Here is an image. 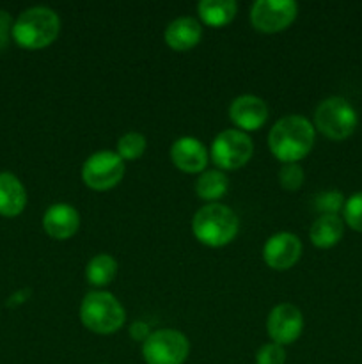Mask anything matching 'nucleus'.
<instances>
[{
  "instance_id": "nucleus-15",
  "label": "nucleus",
  "mask_w": 362,
  "mask_h": 364,
  "mask_svg": "<svg viewBox=\"0 0 362 364\" xmlns=\"http://www.w3.org/2000/svg\"><path fill=\"white\" fill-rule=\"evenodd\" d=\"M202 38V25L194 16L174 18L163 32V39L172 50H190L199 45Z\"/></svg>"
},
{
  "instance_id": "nucleus-27",
  "label": "nucleus",
  "mask_w": 362,
  "mask_h": 364,
  "mask_svg": "<svg viewBox=\"0 0 362 364\" xmlns=\"http://www.w3.org/2000/svg\"><path fill=\"white\" fill-rule=\"evenodd\" d=\"M9 28H13L9 14H7L6 11H0V46L6 45L7 31H9Z\"/></svg>"
},
{
  "instance_id": "nucleus-22",
  "label": "nucleus",
  "mask_w": 362,
  "mask_h": 364,
  "mask_svg": "<svg viewBox=\"0 0 362 364\" xmlns=\"http://www.w3.org/2000/svg\"><path fill=\"white\" fill-rule=\"evenodd\" d=\"M314 208L319 215H337L344 208V196L339 191L322 192L314 198Z\"/></svg>"
},
{
  "instance_id": "nucleus-9",
  "label": "nucleus",
  "mask_w": 362,
  "mask_h": 364,
  "mask_svg": "<svg viewBox=\"0 0 362 364\" xmlns=\"http://www.w3.org/2000/svg\"><path fill=\"white\" fill-rule=\"evenodd\" d=\"M298 4L293 0H256L251 7V23L259 32L273 34L295 21Z\"/></svg>"
},
{
  "instance_id": "nucleus-25",
  "label": "nucleus",
  "mask_w": 362,
  "mask_h": 364,
  "mask_svg": "<svg viewBox=\"0 0 362 364\" xmlns=\"http://www.w3.org/2000/svg\"><path fill=\"white\" fill-rule=\"evenodd\" d=\"M286 363V350L279 343H265L256 352V364H284Z\"/></svg>"
},
{
  "instance_id": "nucleus-11",
  "label": "nucleus",
  "mask_w": 362,
  "mask_h": 364,
  "mask_svg": "<svg viewBox=\"0 0 362 364\" xmlns=\"http://www.w3.org/2000/svg\"><path fill=\"white\" fill-rule=\"evenodd\" d=\"M302 242L290 231L272 235L263 245V259L273 270H287L300 259Z\"/></svg>"
},
{
  "instance_id": "nucleus-3",
  "label": "nucleus",
  "mask_w": 362,
  "mask_h": 364,
  "mask_svg": "<svg viewBox=\"0 0 362 364\" xmlns=\"http://www.w3.org/2000/svg\"><path fill=\"white\" fill-rule=\"evenodd\" d=\"M240 230V220L233 208L222 203H208L197 210L192 219V233L201 244L222 247L234 240Z\"/></svg>"
},
{
  "instance_id": "nucleus-21",
  "label": "nucleus",
  "mask_w": 362,
  "mask_h": 364,
  "mask_svg": "<svg viewBox=\"0 0 362 364\" xmlns=\"http://www.w3.org/2000/svg\"><path fill=\"white\" fill-rule=\"evenodd\" d=\"M146 146L148 141L141 132H126L117 141V155L123 160H137L144 155Z\"/></svg>"
},
{
  "instance_id": "nucleus-2",
  "label": "nucleus",
  "mask_w": 362,
  "mask_h": 364,
  "mask_svg": "<svg viewBox=\"0 0 362 364\" xmlns=\"http://www.w3.org/2000/svg\"><path fill=\"white\" fill-rule=\"evenodd\" d=\"M59 32V14L46 6H34L25 9L11 28V34L18 46L27 50H39L52 45Z\"/></svg>"
},
{
  "instance_id": "nucleus-18",
  "label": "nucleus",
  "mask_w": 362,
  "mask_h": 364,
  "mask_svg": "<svg viewBox=\"0 0 362 364\" xmlns=\"http://www.w3.org/2000/svg\"><path fill=\"white\" fill-rule=\"evenodd\" d=\"M197 13L204 23L220 27L234 20L238 13V4L234 0H201Z\"/></svg>"
},
{
  "instance_id": "nucleus-20",
  "label": "nucleus",
  "mask_w": 362,
  "mask_h": 364,
  "mask_svg": "<svg viewBox=\"0 0 362 364\" xmlns=\"http://www.w3.org/2000/svg\"><path fill=\"white\" fill-rule=\"evenodd\" d=\"M117 274V262L114 256L106 255V252H99V255L92 256L89 259L87 267H85V277L89 283L96 288L106 287L114 281Z\"/></svg>"
},
{
  "instance_id": "nucleus-4",
  "label": "nucleus",
  "mask_w": 362,
  "mask_h": 364,
  "mask_svg": "<svg viewBox=\"0 0 362 364\" xmlns=\"http://www.w3.org/2000/svg\"><path fill=\"white\" fill-rule=\"evenodd\" d=\"M80 320L96 334H112L126 320L123 304L109 291H89L80 304Z\"/></svg>"
},
{
  "instance_id": "nucleus-8",
  "label": "nucleus",
  "mask_w": 362,
  "mask_h": 364,
  "mask_svg": "<svg viewBox=\"0 0 362 364\" xmlns=\"http://www.w3.org/2000/svg\"><path fill=\"white\" fill-rule=\"evenodd\" d=\"M124 160L117 151L102 149L87 156L82 166V180L92 191H109L124 178Z\"/></svg>"
},
{
  "instance_id": "nucleus-13",
  "label": "nucleus",
  "mask_w": 362,
  "mask_h": 364,
  "mask_svg": "<svg viewBox=\"0 0 362 364\" xmlns=\"http://www.w3.org/2000/svg\"><path fill=\"white\" fill-rule=\"evenodd\" d=\"M170 159H172L174 166L180 171L188 174H201L206 171L208 166L209 153L208 148L202 144L199 139L185 135V137L176 139L170 146Z\"/></svg>"
},
{
  "instance_id": "nucleus-14",
  "label": "nucleus",
  "mask_w": 362,
  "mask_h": 364,
  "mask_svg": "<svg viewBox=\"0 0 362 364\" xmlns=\"http://www.w3.org/2000/svg\"><path fill=\"white\" fill-rule=\"evenodd\" d=\"M43 228L55 240H66L80 228V213L67 203H55L43 215Z\"/></svg>"
},
{
  "instance_id": "nucleus-7",
  "label": "nucleus",
  "mask_w": 362,
  "mask_h": 364,
  "mask_svg": "<svg viewBox=\"0 0 362 364\" xmlns=\"http://www.w3.org/2000/svg\"><path fill=\"white\" fill-rule=\"evenodd\" d=\"M190 354V341L181 331L158 329L142 343L148 364H183Z\"/></svg>"
},
{
  "instance_id": "nucleus-19",
  "label": "nucleus",
  "mask_w": 362,
  "mask_h": 364,
  "mask_svg": "<svg viewBox=\"0 0 362 364\" xmlns=\"http://www.w3.org/2000/svg\"><path fill=\"white\" fill-rule=\"evenodd\" d=\"M229 188V178L220 169H206L195 181V194L208 203H215Z\"/></svg>"
},
{
  "instance_id": "nucleus-17",
  "label": "nucleus",
  "mask_w": 362,
  "mask_h": 364,
  "mask_svg": "<svg viewBox=\"0 0 362 364\" xmlns=\"http://www.w3.org/2000/svg\"><path fill=\"white\" fill-rule=\"evenodd\" d=\"M344 220L339 215H319L309 230V238L319 249H330L343 238Z\"/></svg>"
},
{
  "instance_id": "nucleus-5",
  "label": "nucleus",
  "mask_w": 362,
  "mask_h": 364,
  "mask_svg": "<svg viewBox=\"0 0 362 364\" xmlns=\"http://www.w3.org/2000/svg\"><path fill=\"white\" fill-rule=\"evenodd\" d=\"M358 124L357 110L343 96H330L314 110V128L332 141H344Z\"/></svg>"
},
{
  "instance_id": "nucleus-16",
  "label": "nucleus",
  "mask_w": 362,
  "mask_h": 364,
  "mask_svg": "<svg viewBox=\"0 0 362 364\" xmlns=\"http://www.w3.org/2000/svg\"><path fill=\"white\" fill-rule=\"evenodd\" d=\"M27 206V191L11 173H0V215L16 217Z\"/></svg>"
},
{
  "instance_id": "nucleus-6",
  "label": "nucleus",
  "mask_w": 362,
  "mask_h": 364,
  "mask_svg": "<svg viewBox=\"0 0 362 364\" xmlns=\"http://www.w3.org/2000/svg\"><path fill=\"white\" fill-rule=\"evenodd\" d=\"M254 153V144L247 132L238 128L224 130L213 139L209 156L220 171H234L243 167Z\"/></svg>"
},
{
  "instance_id": "nucleus-24",
  "label": "nucleus",
  "mask_w": 362,
  "mask_h": 364,
  "mask_svg": "<svg viewBox=\"0 0 362 364\" xmlns=\"http://www.w3.org/2000/svg\"><path fill=\"white\" fill-rule=\"evenodd\" d=\"M344 223L351 228V230L362 233V192H355L353 196L344 201Z\"/></svg>"
},
{
  "instance_id": "nucleus-12",
  "label": "nucleus",
  "mask_w": 362,
  "mask_h": 364,
  "mask_svg": "<svg viewBox=\"0 0 362 364\" xmlns=\"http://www.w3.org/2000/svg\"><path fill=\"white\" fill-rule=\"evenodd\" d=\"M229 116L238 130H259L268 119V105L256 95H241L231 102Z\"/></svg>"
},
{
  "instance_id": "nucleus-1",
  "label": "nucleus",
  "mask_w": 362,
  "mask_h": 364,
  "mask_svg": "<svg viewBox=\"0 0 362 364\" xmlns=\"http://www.w3.org/2000/svg\"><path fill=\"white\" fill-rule=\"evenodd\" d=\"M314 139V124L300 114H290L273 124L268 134V146L277 160L295 164L309 155Z\"/></svg>"
},
{
  "instance_id": "nucleus-10",
  "label": "nucleus",
  "mask_w": 362,
  "mask_h": 364,
  "mask_svg": "<svg viewBox=\"0 0 362 364\" xmlns=\"http://www.w3.org/2000/svg\"><path fill=\"white\" fill-rule=\"evenodd\" d=\"M304 329V316L295 304L284 302L275 306L266 318V331L273 343L291 345L300 338Z\"/></svg>"
},
{
  "instance_id": "nucleus-26",
  "label": "nucleus",
  "mask_w": 362,
  "mask_h": 364,
  "mask_svg": "<svg viewBox=\"0 0 362 364\" xmlns=\"http://www.w3.org/2000/svg\"><path fill=\"white\" fill-rule=\"evenodd\" d=\"M151 333L153 331L149 329L148 323L142 322V320H137V322H133L130 326V336L133 338L135 341H141V343H144V341L151 336Z\"/></svg>"
},
{
  "instance_id": "nucleus-23",
  "label": "nucleus",
  "mask_w": 362,
  "mask_h": 364,
  "mask_svg": "<svg viewBox=\"0 0 362 364\" xmlns=\"http://www.w3.org/2000/svg\"><path fill=\"white\" fill-rule=\"evenodd\" d=\"M277 178H279V183L283 188H286V191H298V188L304 185L305 174L300 164L295 162V164H284V166L280 167Z\"/></svg>"
}]
</instances>
